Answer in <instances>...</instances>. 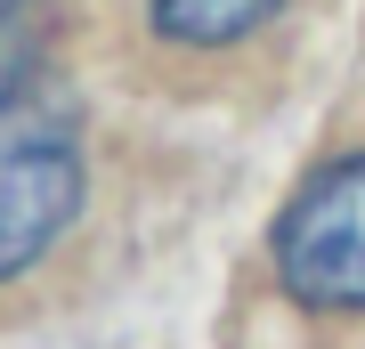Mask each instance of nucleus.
<instances>
[{"label": "nucleus", "mask_w": 365, "mask_h": 349, "mask_svg": "<svg viewBox=\"0 0 365 349\" xmlns=\"http://www.w3.org/2000/svg\"><path fill=\"white\" fill-rule=\"evenodd\" d=\"M81 130L49 81L0 90V285L81 220Z\"/></svg>", "instance_id": "obj_1"}, {"label": "nucleus", "mask_w": 365, "mask_h": 349, "mask_svg": "<svg viewBox=\"0 0 365 349\" xmlns=\"http://www.w3.org/2000/svg\"><path fill=\"white\" fill-rule=\"evenodd\" d=\"M276 276L309 309H365V146L317 163L292 187V203L276 211Z\"/></svg>", "instance_id": "obj_2"}, {"label": "nucleus", "mask_w": 365, "mask_h": 349, "mask_svg": "<svg viewBox=\"0 0 365 349\" xmlns=\"http://www.w3.org/2000/svg\"><path fill=\"white\" fill-rule=\"evenodd\" d=\"M155 9L163 41H187V49H227V41H252L284 0H146Z\"/></svg>", "instance_id": "obj_3"}, {"label": "nucleus", "mask_w": 365, "mask_h": 349, "mask_svg": "<svg viewBox=\"0 0 365 349\" xmlns=\"http://www.w3.org/2000/svg\"><path fill=\"white\" fill-rule=\"evenodd\" d=\"M57 25V0H0V90L41 81V41Z\"/></svg>", "instance_id": "obj_4"}]
</instances>
